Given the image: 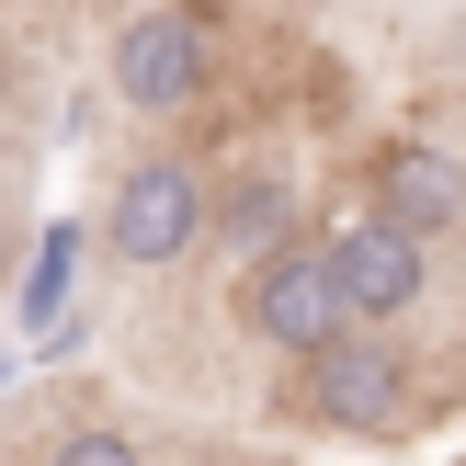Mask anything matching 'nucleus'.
I'll list each match as a JSON object with an SVG mask.
<instances>
[{
	"label": "nucleus",
	"instance_id": "obj_4",
	"mask_svg": "<svg viewBox=\"0 0 466 466\" xmlns=\"http://www.w3.org/2000/svg\"><path fill=\"white\" fill-rule=\"evenodd\" d=\"M228 308H239V330L262 341V353H308V341L341 330V285H330V250H319V228H296V239L250 250L239 273H228Z\"/></svg>",
	"mask_w": 466,
	"mask_h": 466
},
{
	"label": "nucleus",
	"instance_id": "obj_2",
	"mask_svg": "<svg viewBox=\"0 0 466 466\" xmlns=\"http://www.w3.org/2000/svg\"><path fill=\"white\" fill-rule=\"evenodd\" d=\"M228 57H239L228 12H205V0H148V12L114 23L103 91H114V114H137V126H182V114H205L228 91Z\"/></svg>",
	"mask_w": 466,
	"mask_h": 466
},
{
	"label": "nucleus",
	"instance_id": "obj_1",
	"mask_svg": "<svg viewBox=\"0 0 466 466\" xmlns=\"http://www.w3.org/2000/svg\"><path fill=\"white\" fill-rule=\"evenodd\" d=\"M285 421L308 432H341V444H399V432L432 421V376L410 353V330H364L341 319L330 341H308L285 376Z\"/></svg>",
	"mask_w": 466,
	"mask_h": 466
},
{
	"label": "nucleus",
	"instance_id": "obj_8",
	"mask_svg": "<svg viewBox=\"0 0 466 466\" xmlns=\"http://www.w3.org/2000/svg\"><path fill=\"white\" fill-rule=\"evenodd\" d=\"M46 466H148V444H137L126 421H68L57 444H46Z\"/></svg>",
	"mask_w": 466,
	"mask_h": 466
},
{
	"label": "nucleus",
	"instance_id": "obj_7",
	"mask_svg": "<svg viewBox=\"0 0 466 466\" xmlns=\"http://www.w3.org/2000/svg\"><path fill=\"white\" fill-rule=\"evenodd\" d=\"M364 217L444 250L466 228V148H444V137H376L364 148Z\"/></svg>",
	"mask_w": 466,
	"mask_h": 466
},
{
	"label": "nucleus",
	"instance_id": "obj_11",
	"mask_svg": "<svg viewBox=\"0 0 466 466\" xmlns=\"http://www.w3.org/2000/svg\"><path fill=\"white\" fill-rule=\"evenodd\" d=\"M455 466H466V455H455Z\"/></svg>",
	"mask_w": 466,
	"mask_h": 466
},
{
	"label": "nucleus",
	"instance_id": "obj_5",
	"mask_svg": "<svg viewBox=\"0 0 466 466\" xmlns=\"http://www.w3.org/2000/svg\"><path fill=\"white\" fill-rule=\"evenodd\" d=\"M319 250H330L341 319H364V330H410L432 308V239H410V228H387V217L353 205L341 228H319Z\"/></svg>",
	"mask_w": 466,
	"mask_h": 466
},
{
	"label": "nucleus",
	"instance_id": "obj_10",
	"mask_svg": "<svg viewBox=\"0 0 466 466\" xmlns=\"http://www.w3.org/2000/svg\"><path fill=\"white\" fill-rule=\"evenodd\" d=\"M205 466H262V455H205Z\"/></svg>",
	"mask_w": 466,
	"mask_h": 466
},
{
	"label": "nucleus",
	"instance_id": "obj_9",
	"mask_svg": "<svg viewBox=\"0 0 466 466\" xmlns=\"http://www.w3.org/2000/svg\"><path fill=\"white\" fill-rule=\"evenodd\" d=\"M12 250H23V228H12V205H0V273H12Z\"/></svg>",
	"mask_w": 466,
	"mask_h": 466
},
{
	"label": "nucleus",
	"instance_id": "obj_3",
	"mask_svg": "<svg viewBox=\"0 0 466 466\" xmlns=\"http://www.w3.org/2000/svg\"><path fill=\"white\" fill-rule=\"evenodd\" d=\"M91 250L114 273H182L205 250V159L194 148H126L91 194Z\"/></svg>",
	"mask_w": 466,
	"mask_h": 466
},
{
	"label": "nucleus",
	"instance_id": "obj_6",
	"mask_svg": "<svg viewBox=\"0 0 466 466\" xmlns=\"http://www.w3.org/2000/svg\"><path fill=\"white\" fill-rule=\"evenodd\" d=\"M296 228H308V171H296L285 148H250V159H228V171H205V250L194 262L239 273L250 250L296 239Z\"/></svg>",
	"mask_w": 466,
	"mask_h": 466
}]
</instances>
